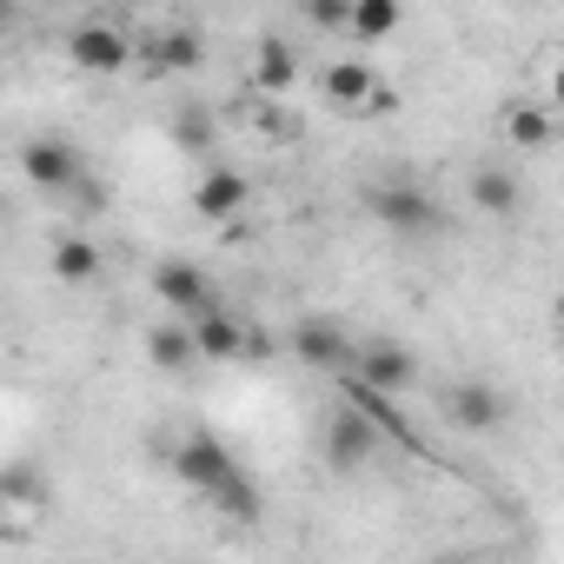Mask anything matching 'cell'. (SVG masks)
I'll use <instances>...</instances> for the list:
<instances>
[{
    "instance_id": "cell-9",
    "label": "cell",
    "mask_w": 564,
    "mask_h": 564,
    "mask_svg": "<svg viewBox=\"0 0 564 564\" xmlns=\"http://www.w3.org/2000/svg\"><path fill=\"white\" fill-rule=\"evenodd\" d=\"M293 352H300V366H313V372H339V366H352V339L339 333V326H326V319H306L300 333H293Z\"/></svg>"
},
{
    "instance_id": "cell-8",
    "label": "cell",
    "mask_w": 564,
    "mask_h": 564,
    "mask_svg": "<svg viewBox=\"0 0 564 564\" xmlns=\"http://www.w3.org/2000/svg\"><path fill=\"white\" fill-rule=\"evenodd\" d=\"M445 419L465 425V432H491V425H505V392L485 386V379H465V386L445 392Z\"/></svg>"
},
{
    "instance_id": "cell-6",
    "label": "cell",
    "mask_w": 564,
    "mask_h": 564,
    "mask_svg": "<svg viewBox=\"0 0 564 564\" xmlns=\"http://www.w3.org/2000/svg\"><path fill=\"white\" fill-rule=\"evenodd\" d=\"M153 293H160L173 313H213V306H219L213 279H206L199 265H186V259H166V265H153Z\"/></svg>"
},
{
    "instance_id": "cell-22",
    "label": "cell",
    "mask_w": 564,
    "mask_h": 564,
    "mask_svg": "<svg viewBox=\"0 0 564 564\" xmlns=\"http://www.w3.org/2000/svg\"><path fill=\"white\" fill-rule=\"evenodd\" d=\"M180 147H206V113H186L180 120Z\"/></svg>"
},
{
    "instance_id": "cell-7",
    "label": "cell",
    "mask_w": 564,
    "mask_h": 564,
    "mask_svg": "<svg viewBox=\"0 0 564 564\" xmlns=\"http://www.w3.org/2000/svg\"><path fill=\"white\" fill-rule=\"evenodd\" d=\"M21 173H28L41 193H74V186H80V153H74L67 140H28Z\"/></svg>"
},
{
    "instance_id": "cell-14",
    "label": "cell",
    "mask_w": 564,
    "mask_h": 564,
    "mask_svg": "<svg viewBox=\"0 0 564 564\" xmlns=\"http://www.w3.org/2000/svg\"><path fill=\"white\" fill-rule=\"evenodd\" d=\"M252 74H259V87H265V94H286V87H293V74H300V61H293V47L279 41V34H265V41L252 47Z\"/></svg>"
},
{
    "instance_id": "cell-16",
    "label": "cell",
    "mask_w": 564,
    "mask_h": 564,
    "mask_svg": "<svg viewBox=\"0 0 564 564\" xmlns=\"http://www.w3.org/2000/svg\"><path fill=\"white\" fill-rule=\"evenodd\" d=\"M199 54H206V41H199L193 28H166V34H153V67H160V74H193Z\"/></svg>"
},
{
    "instance_id": "cell-19",
    "label": "cell",
    "mask_w": 564,
    "mask_h": 564,
    "mask_svg": "<svg viewBox=\"0 0 564 564\" xmlns=\"http://www.w3.org/2000/svg\"><path fill=\"white\" fill-rule=\"evenodd\" d=\"M505 133H511V147H531V153H538V147L557 140V120H551L544 107H511V113H505Z\"/></svg>"
},
{
    "instance_id": "cell-21",
    "label": "cell",
    "mask_w": 564,
    "mask_h": 564,
    "mask_svg": "<svg viewBox=\"0 0 564 564\" xmlns=\"http://www.w3.org/2000/svg\"><path fill=\"white\" fill-rule=\"evenodd\" d=\"M300 8H306V21L319 34H346L352 28V0H300Z\"/></svg>"
},
{
    "instance_id": "cell-18",
    "label": "cell",
    "mask_w": 564,
    "mask_h": 564,
    "mask_svg": "<svg viewBox=\"0 0 564 564\" xmlns=\"http://www.w3.org/2000/svg\"><path fill=\"white\" fill-rule=\"evenodd\" d=\"M147 352H153L160 372H186L199 359V339H193V326H153L147 333Z\"/></svg>"
},
{
    "instance_id": "cell-15",
    "label": "cell",
    "mask_w": 564,
    "mask_h": 564,
    "mask_svg": "<svg viewBox=\"0 0 564 564\" xmlns=\"http://www.w3.org/2000/svg\"><path fill=\"white\" fill-rule=\"evenodd\" d=\"M392 34H399V0H352V28H346V41L379 47V41H392Z\"/></svg>"
},
{
    "instance_id": "cell-17",
    "label": "cell",
    "mask_w": 564,
    "mask_h": 564,
    "mask_svg": "<svg viewBox=\"0 0 564 564\" xmlns=\"http://www.w3.org/2000/svg\"><path fill=\"white\" fill-rule=\"evenodd\" d=\"M471 199H478L485 213L511 219V213H518V199H524V186H518L505 166H478V173H471Z\"/></svg>"
},
{
    "instance_id": "cell-20",
    "label": "cell",
    "mask_w": 564,
    "mask_h": 564,
    "mask_svg": "<svg viewBox=\"0 0 564 564\" xmlns=\"http://www.w3.org/2000/svg\"><path fill=\"white\" fill-rule=\"evenodd\" d=\"M213 511H226V518H239V524H246V518L259 511V491H252V478H246V471H232V478L213 491Z\"/></svg>"
},
{
    "instance_id": "cell-5",
    "label": "cell",
    "mask_w": 564,
    "mask_h": 564,
    "mask_svg": "<svg viewBox=\"0 0 564 564\" xmlns=\"http://www.w3.org/2000/svg\"><path fill=\"white\" fill-rule=\"evenodd\" d=\"M67 61H74L80 74H120V67H127V34L107 28V21H80V28L67 34Z\"/></svg>"
},
{
    "instance_id": "cell-2",
    "label": "cell",
    "mask_w": 564,
    "mask_h": 564,
    "mask_svg": "<svg viewBox=\"0 0 564 564\" xmlns=\"http://www.w3.org/2000/svg\"><path fill=\"white\" fill-rule=\"evenodd\" d=\"M166 465H173V471H180V478H186L193 491H206V498H213V491H219V485H226V478L239 471V465H232V452H226V445H219L213 432H193V438H180Z\"/></svg>"
},
{
    "instance_id": "cell-23",
    "label": "cell",
    "mask_w": 564,
    "mask_h": 564,
    "mask_svg": "<svg viewBox=\"0 0 564 564\" xmlns=\"http://www.w3.org/2000/svg\"><path fill=\"white\" fill-rule=\"evenodd\" d=\"M551 87H557V107H564V67H557V80H551Z\"/></svg>"
},
{
    "instance_id": "cell-1",
    "label": "cell",
    "mask_w": 564,
    "mask_h": 564,
    "mask_svg": "<svg viewBox=\"0 0 564 564\" xmlns=\"http://www.w3.org/2000/svg\"><path fill=\"white\" fill-rule=\"evenodd\" d=\"M366 206L379 213V226H392V232H405V239H419V232H438V226H445V213L432 206V193H419V186H405V180L372 186V193H366Z\"/></svg>"
},
{
    "instance_id": "cell-12",
    "label": "cell",
    "mask_w": 564,
    "mask_h": 564,
    "mask_svg": "<svg viewBox=\"0 0 564 564\" xmlns=\"http://www.w3.org/2000/svg\"><path fill=\"white\" fill-rule=\"evenodd\" d=\"M193 339H199V359H246V333L213 306V313H193Z\"/></svg>"
},
{
    "instance_id": "cell-3",
    "label": "cell",
    "mask_w": 564,
    "mask_h": 564,
    "mask_svg": "<svg viewBox=\"0 0 564 564\" xmlns=\"http://www.w3.org/2000/svg\"><path fill=\"white\" fill-rule=\"evenodd\" d=\"M352 379H366V386H379V392H405V386L419 379V359H412L399 339H366V346L352 352Z\"/></svg>"
},
{
    "instance_id": "cell-13",
    "label": "cell",
    "mask_w": 564,
    "mask_h": 564,
    "mask_svg": "<svg viewBox=\"0 0 564 564\" xmlns=\"http://www.w3.org/2000/svg\"><path fill=\"white\" fill-rule=\"evenodd\" d=\"M54 279L61 286H87V279H100V246L94 239H54Z\"/></svg>"
},
{
    "instance_id": "cell-11",
    "label": "cell",
    "mask_w": 564,
    "mask_h": 564,
    "mask_svg": "<svg viewBox=\"0 0 564 564\" xmlns=\"http://www.w3.org/2000/svg\"><path fill=\"white\" fill-rule=\"evenodd\" d=\"M246 199H252V186H246V173H232V166H213V173L193 186V213H199V219H232Z\"/></svg>"
},
{
    "instance_id": "cell-4",
    "label": "cell",
    "mask_w": 564,
    "mask_h": 564,
    "mask_svg": "<svg viewBox=\"0 0 564 564\" xmlns=\"http://www.w3.org/2000/svg\"><path fill=\"white\" fill-rule=\"evenodd\" d=\"M372 452H379V419L359 412V405H339V412H333V432H326V458H333L339 471H359Z\"/></svg>"
},
{
    "instance_id": "cell-10",
    "label": "cell",
    "mask_w": 564,
    "mask_h": 564,
    "mask_svg": "<svg viewBox=\"0 0 564 564\" xmlns=\"http://www.w3.org/2000/svg\"><path fill=\"white\" fill-rule=\"evenodd\" d=\"M326 100H333V107H346V113H372V107L386 100V80H379L372 67L346 61V67H333V74H326Z\"/></svg>"
}]
</instances>
